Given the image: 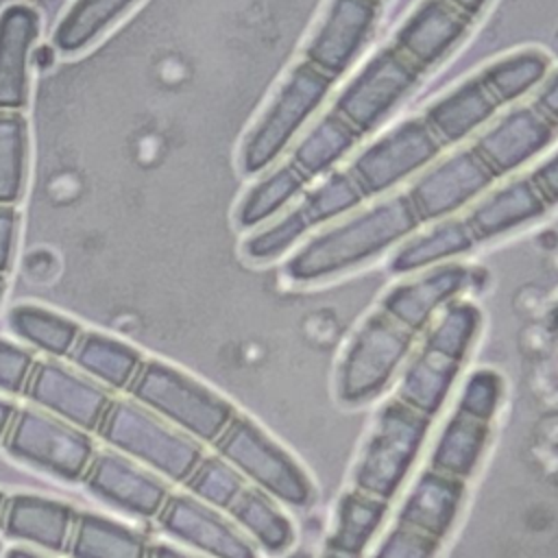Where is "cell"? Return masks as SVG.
Masks as SVG:
<instances>
[{
    "label": "cell",
    "instance_id": "16",
    "mask_svg": "<svg viewBox=\"0 0 558 558\" xmlns=\"http://www.w3.org/2000/svg\"><path fill=\"white\" fill-rule=\"evenodd\" d=\"M24 392L52 416L81 429H98L111 403L109 392L98 381L52 360L33 364Z\"/></svg>",
    "mask_w": 558,
    "mask_h": 558
},
{
    "label": "cell",
    "instance_id": "11",
    "mask_svg": "<svg viewBox=\"0 0 558 558\" xmlns=\"http://www.w3.org/2000/svg\"><path fill=\"white\" fill-rule=\"evenodd\" d=\"M364 201L368 198L349 174V170H333L318 187L307 192L290 214H286L275 225L255 231L244 242V255L253 262L281 257L310 229L340 218L342 214L360 207Z\"/></svg>",
    "mask_w": 558,
    "mask_h": 558
},
{
    "label": "cell",
    "instance_id": "29",
    "mask_svg": "<svg viewBox=\"0 0 558 558\" xmlns=\"http://www.w3.org/2000/svg\"><path fill=\"white\" fill-rule=\"evenodd\" d=\"M386 499H379L357 488L347 490L336 504L325 547L351 556H362L364 549L375 538L381 523L386 521Z\"/></svg>",
    "mask_w": 558,
    "mask_h": 558
},
{
    "label": "cell",
    "instance_id": "43",
    "mask_svg": "<svg viewBox=\"0 0 558 558\" xmlns=\"http://www.w3.org/2000/svg\"><path fill=\"white\" fill-rule=\"evenodd\" d=\"M17 233V211L13 205H0V275L9 270Z\"/></svg>",
    "mask_w": 558,
    "mask_h": 558
},
{
    "label": "cell",
    "instance_id": "26",
    "mask_svg": "<svg viewBox=\"0 0 558 558\" xmlns=\"http://www.w3.org/2000/svg\"><path fill=\"white\" fill-rule=\"evenodd\" d=\"M488 438L490 423L456 410L445 421L432 445L429 469L458 477L462 482L469 480L484 458Z\"/></svg>",
    "mask_w": 558,
    "mask_h": 558
},
{
    "label": "cell",
    "instance_id": "8",
    "mask_svg": "<svg viewBox=\"0 0 558 558\" xmlns=\"http://www.w3.org/2000/svg\"><path fill=\"white\" fill-rule=\"evenodd\" d=\"M423 76L392 46H384L342 87L331 109L366 137L414 92Z\"/></svg>",
    "mask_w": 558,
    "mask_h": 558
},
{
    "label": "cell",
    "instance_id": "3",
    "mask_svg": "<svg viewBox=\"0 0 558 558\" xmlns=\"http://www.w3.org/2000/svg\"><path fill=\"white\" fill-rule=\"evenodd\" d=\"M333 83L336 78L320 68L305 59L299 61L246 135L240 153L242 172L255 177L275 163L323 105Z\"/></svg>",
    "mask_w": 558,
    "mask_h": 558
},
{
    "label": "cell",
    "instance_id": "35",
    "mask_svg": "<svg viewBox=\"0 0 558 558\" xmlns=\"http://www.w3.org/2000/svg\"><path fill=\"white\" fill-rule=\"evenodd\" d=\"M9 327L31 347L54 357L68 355L81 336L76 323L37 305L13 307L9 312Z\"/></svg>",
    "mask_w": 558,
    "mask_h": 558
},
{
    "label": "cell",
    "instance_id": "50",
    "mask_svg": "<svg viewBox=\"0 0 558 558\" xmlns=\"http://www.w3.org/2000/svg\"><path fill=\"white\" fill-rule=\"evenodd\" d=\"M549 325L558 331V303L549 310Z\"/></svg>",
    "mask_w": 558,
    "mask_h": 558
},
{
    "label": "cell",
    "instance_id": "5",
    "mask_svg": "<svg viewBox=\"0 0 558 558\" xmlns=\"http://www.w3.org/2000/svg\"><path fill=\"white\" fill-rule=\"evenodd\" d=\"M96 432L118 451L174 482H185L205 456L196 438L177 429L137 401L111 399Z\"/></svg>",
    "mask_w": 558,
    "mask_h": 558
},
{
    "label": "cell",
    "instance_id": "39",
    "mask_svg": "<svg viewBox=\"0 0 558 558\" xmlns=\"http://www.w3.org/2000/svg\"><path fill=\"white\" fill-rule=\"evenodd\" d=\"M504 401V379L495 368H475L464 379L456 410L473 418L493 423Z\"/></svg>",
    "mask_w": 558,
    "mask_h": 558
},
{
    "label": "cell",
    "instance_id": "13",
    "mask_svg": "<svg viewBox=\"0 0 558 558\" xmlns=\"http://www.w3.org/2000/svg\"><path fill=\"white\" fill-rule=\"evenodd\" d=\"M381 4V0H329L305 44L303 59L338 81L368 44Z\"/></svg>",
    "mask_w": 558,
    "mask_h": 558
},
{
    "label": "cell",
    "instance_id": "31",
    "mask_svg": "<svg viewBox=\"0 0 558 558\" xmlns=\"http://www.w3.org/2000/svg\"><path fill=\"white\" fill-rule=\"evenodd\" d=\"M65 549L72 558H146L148 554L140 532L92 512L76 514Z\"/></svg>",
    "mask_w": 558,
    "mask_h": 558
},
{
    "label": "cell",
    "instance_id": "19",
    "mask_svg": "<svg viewBox=\"0 0 558 558\" xmlns=\"http://www.w3.org/2000/svg\"><path fill=\"white\" fill-rule=\"evenodd\" d=\"M471 275L456 262L427 268L414 279H403L392 286L381 299L379 310L405 329L421 333L436 314L466 290Z\"/></svg>",
    "mask_w": 558,
    "mask_h": 558
},
{
    "label": "cell",
    "instance_id": "18",
    "mask_svg": "<svg viewBox=\"0 0 558 558\" xmlns=\"http://www.w3.org/2000/svg\"><path fill=\"white\" fill-rule=\"evenodd\" d=\"M83 480L98 499L142 519L157 517L168 499V488L157 475L116 451L94 453Z\"/></svg>",
    "mask_w": 558,
    "mask_h": 558
},
{
    "label": "cell",
    "instance_id": "37",
    "mask_svg": "<svg viewBox=\"0 0 558 558\" xmlns=\"http://www.w3.org/2000/svg\"><path fill=\"white\" fill-rule=\"evenodd\" d=\"M28 129L20 111H0V205H13L24 185Z\"/></svg>",
    "mask_w": 558,
    "mask_h": 558
},
{
    "label": "cell",
    "instance_id": "30",
    "mask_svg": "<svg viewBox=\"0 0 558 558\" xmlns=\"http://www.w3.org/2000/svg\"><path fill=\"white\" fill-rule=\"evenodd\" d=\"M68 355L94 381L116 390L129 388L142 366V355L133 347L98 331H81Z\"/></svg>",
    "mask_w": 558,
    "mask_h": 558
},
{
    "label": "cell",
    "instance_id": "34",
    "mask_svg": "<svg viewBox=\"0 0 558 558\" xmlns=\"http://www.w3.org/2000/svg\"><path fill=\"white\" fill-rule=\"evenodd\" d=\"M305 187V177L290 161H286L272 172L259 177V181L246 192V196L238 205L235 222L244 229L259 227L270 216L279 214Z\"/></svg>",
    "mask_w": 558,
    "mask_h": 558
},
{
    "label": "cell",
    "instance_id": "33",
    "mask_svg": "<svg viewBox=\"0 0 558 558\" xmlns=\"http://www.w3.org/2000/svg\"><path fill=\"white\" fill-rule=\"evenodd\" d=\"M482 329V314L480 310L469 301H451L447 307H442L436 318L425 327L423 344L425 349L464 364L466 355L471 353L477 336Z\"/></svg>",
    "mask_w": 558,
    "mask_h": 558
},
{
    "label": "cell",
    "instance_id": "7",
    "mask_svg": "<svg viewBox=\"0 0 558 558\" xmlns=\"http://www.w3.org/2000/svg\"><path fill=\"white\" fill-rule=\"evenodd\" d=\"M214 447L244 480H251L281 506L303 508L312 501L314 484L305 469L253 418L235 412Z\"/></svg>",
    "mask_w": 558,
    "mask_h": 558
},
{
    "label": "cell",
    "instance_id": "2",
    "mask_svg": "<svg viewBox=\"0 0 558 558\" xmlns=\"http://www.w3.org/2000/svg\"><path fill=\"white\" fill-rule=\"evenodd\" d=\"M432 418L397 397L386 401L371 425L353 469V488L390 501L421 456Z\"/></svg>",
    "mask_w": 558,
    "mask_h": 558
},
{
    "label": "cell",
    "instance_id": "36",
    "mask_svg": "<svg viewBox=\"0 0 558 558\" xmlns=\"http://www.w3.org/2000/svg\"><path fill=\"white\" fill-rule=\"evenodd\" d=\"M135 0H76L52 33V44L61 52H76L94 41Z\"/></svg>",
    "mask_w": 558,
    "mask_h": 558
},
{
    "label": "cell",
    "instance_id": "51",
    "mask_svg": "<svg viewBox=\"0 0 558 558\" xmlns=\"http://www.w3.org/2000/svg\"><path fill=\"white\" fill-rule=\"evenodd\" d=\"M2 290H4V281H2V275H0V299H2Z\"/></svg>",
    "mask_w": 558,
    "mask_h": 558
},
{
    "label": "cell",
    "instance_id": "44",
    "mask_svg": "<svg viewBox=\"0 0 558 558\" xmlns=\"http://www.w3.org/2000/svg\"><path fill=\"white\" fill-rule=\"evenodd\" d=\"M532 102L543 113H547L551 120L558 122V68L547 72L543 83L536 87V94H534Z\"/></svg>",
    "mask_w": 558,
    "mask_h": 558
},
{
    "label": "cell",
    "instance_id": "49",
    "mask_svg": "<svg viewBox=\"0 0 558 558\" xmlns=\"http://www.w3.org/2000/svg\"><path fill=\"white\" fill-rule=\"evenodd\" d=\"M320 558H360V556H351V554H344V551H336V549L325 547V551L320 554Z\"/></svg>",
    "mask_w": 558,
    "mask_h": 558
},
{
    "label": "cell",
    "instance_id": "22",
    "mask_svg": "<svg viewBox=\"0 0 558 558\" xmlns=\"http://www.w3.org/2000/svg\"><path fill=\"white\" fill-rule=\"evenodd\" d=\"M462 501L464 482L427 466L405 493L397 512V523L442 541L458 521Z\"/></svg>",
    "mask_w": 558,
    "mask_h": 558
},
{
    "label": "cell",
    "instance_id": "23",
    "mask_svg": "<svg viewBox=\"0 0 558 558\" xmlns=\"http://www.w3.org/2000/svg\"><path fill=\"white\" fill-rule=\"evenodd\" d=\"M37 33L33 7L15 2L0 11V111H20L28 100V54Z\"/></svg>",
    "mask_w": 558,
    "mask_h": 558
},
{
    "label": "cell",
    "instance_id": "24",
    "mask_svg": "<svg viewBox=\"0 0 558 558\" xmlns=\"http://www.w3.org/2000/svg\"><path fill=\"white\" fill-rule=\"evenodd\" d=\"M76 514L68 504L39 495H15L4 501L0 525L7 536L33 543L48 551L68 547Z\"/></svg>",
    "mask_w": 558,
    "mask_h": 558
},
{
    "label": "cell",
    "instance_id": "42",
    "mask_svg": "<svg viewBox=\"0 0 558 558\" xmlns=\"http://www.w3.org/2000/svg\"><path fill=\"white\" fill-rule=\"evenodd\" d=\"M534 185L538 187V192L543 194L545 203L549 207L558 205V150L547 157L545 161H541L532 172H530Z\"/></svg>",
    "mask_w": 558,
    "mask_h": 558
},
{
    "label": "cell",
    "instance_id": "10",
    "mask_svg": "<svg viewBox=\"0 0 558 558\" xmlns=\"http://www.w3.org/2000/svg\"><path fill=\"white\" fill-rule=\"evenodd\" d=\"M4 447L13 458L63 480L83 477L96 453L81 427L28 408L15 412Z\"/></svg>",
    "mask_w": 558,
    "mask_h": 558
},
{
    "label": "cell",
    "instance_id": "46",
    "mask_svg": "<svg viewBox=\"0 0 558 558\" xmlns=\"http://www.w3.org/2000/svg\"><path fill=\"white\" fill-rule=\"evenodd\" d=\"M15 412H17V410H15L13 403L0 399V440H4V436H7L9 427H11V421H13Z\"/></svg>",
    "mask_w": 558,
    "mask_h": 558
},
{
    "label": "cell",
    "instance_id": "20",
    "mask_svg": "<svg viewBox=\"0 0 558 558\" xmlns=\"http://www.w3.org/2000/svg\"><path fill=\"white\" fill-rule=\"evenodd\" d=\"M501 107H506L504 96L482 70L434 100L423 118L447 148L473 137Z\"/></svg>",
    "mask_w": 558,
    "mask_h": 558
},
{
    "label": "cell",
    "instance_id": "41",
    "mask_svg": "<svg viewBox=\"0 0 558 558\" xmlns=\"http://www.w3.org/2000/svg\"><path fill=\"white\" fill-rule=\"evenodd\" d=\"M33 364V355L26 349L0 338V390L9 395L24 392Z\"/></svg>",
    "mask_w": 558,
    "mask_h": 558
},
{
    "label": "cell",
    "instance_id": "28",
    "mask_svg": "<svg viewBox=\"0 0 558 558\" xmlns=\"http://www.w3.org/2000/svg\"><path fill=\"white\" fill-rule=\"evenodd\" d=\"M229 514L253 545L266 554H283L294 543V525L290 517L275 497L257 486H244L229 506Z\"/></svg>",
    "mask_w": 558,
    "mask_h": 558
},
{
    "label": "cell",
    "instance_id": "52",
    "mask_svg": "<svg viewBox=\"0 0 558 558\" xmlns=\"http://www.w3.org/2000/svg\"><path fill=\"white\" fill-rule=\"evenodd\" d=\"M2 508H4V497L0 495V514H2Z\"/></svg>",
    "mask_w": 558,
    "mask_h": 558
},
{
    "label": "cell",
    "instance_id": "48",
    "mask_svg": "<svg viewBox=\"0 0 558 558\" xmlns=\"http://www.w3.org/2000/svg\"><path fill=\"white\" fill-rule=\"evenodd\" d=\"M4 558H46V556L35 554V551L24 549V547H11V549L4 554Z\"/></svg>",
    "mask_w": 558,
    "mask_h": 558
},
{
    "label": "cell",
    "instance_id": "25",
    "mask_svg": "<svg viewBox=\"0 0 558 558\" xmlns=\"http://www.w3.org/2000/svg\"><path fill=\"white\" fill-rule=\"evenodd\" d=\"M460 371L462 364L421 347L412 357H408L399 373L397 399L434 418L442 410Z\"/></svg>",
    "mask_w": 558,
    "mask_h": 558
},
{
    "label": "cell",
    "instance_id": "47",
    "mask_svg": "<svg viewBox=\"0 0 558 558\" xmlns=\"http://www.w3.org/2000/svg\"><path fill=\"white\" fill-rule=\"evenodd\" d=\"M449 2H453L458 9H462L464 13H469V15H473V17H480L482 15V11H484V7L490 2V0H449Z\"/></svg>",
    "mask_w": 558,
    "mask_h": 558
},
{
    "label": "cell",
    "instance_id": "45",
    "mask_svg": "<svg viewBox=\"0 0 558 558\" xmlns=\"http://www.w3.org/2000/svg\"><path fill=\"white\" fill-rule=\"evenodd\" d=\"M146 558H201V556H192V554H185V551H181L172 545L157 543V545H148Z\"/></svg>",
    "mask_w": 558,
    "mask_h": 558
},
{
    "label": "cell",
    "instance_id": "4",
    "mask_svg": "<svg viewBox=\"0 0 558 558\" xmlns=\"http://www.w3.org/2000/svg\"><path fill=\"white\" fill-rule=\"evenodd\" d=\"M129 390L144 408L203 442H214L235 414L218 392L155 360L142 362Z\"/></svg>",
    "mask_w": 558,
    "mask_h": 558
},
{
    "label": "cell",
    "instance_id": "21",
    "mask_svg": "<svg viewBox=\"0 0 558 558\" xmlns=\"http://www.w3.org/2000/svg\"><path fill=\"white\" fill-rule=\"evenodd\" d=\"M551 209L530 174L486 192L480 201L460 218L473 244L495 240L504 233L521 229Z\"/></svg>",
    "mask_w": 558,
    "mask_h": 558
},
{
    "label": "cell",
    "instance_id": "9",
    "mask_svg": "<svg viewBox=\"0 0 558 558\" xmlns=\"http://www.w3.org/2000/svg\"><path fill=\"white\" fill-rule=\"evenodd\" d=\"M442 150L445 144L423 116L408 118L371 142L347 170L366 198H373L427 168Z\"/></svg>",
    "mask_w": 558,
    "mask_h": 558
},
{
    "label": "cell",
    "instance_id": "12",
    "mask_svg": "<svg viewBox=\"0 0 558 558\" xmlns=\"http://www.w3.org/2000/svg\"><path fill=\"white\" fill-rule=\"evenodd\" d=\"M495 183V172L471 146H466L423 172L405 194L421 225H425L458 214L486 194Z\"/></svg>",
    "mask_w": 558,
    "mask_h": 558
},
{
    "label": "cell",
    "instance_id": "6",
    "mask_svg": "<svg viewBox=\"0 0 558 558\" xmlns=\"http://www.w3.org/2000/svg\"><path fill=\"white\" fill-rule=\"evenodd\" d=\"M416 333L381 310L373 312L347 344L336 375L338 399L362 405L377 399L412 355Z\"/></svg>",
    "mask_w": 558,
    "mask_h": 558
},
{
    "label": "cell",
    "instance_id": "27",
    "mask_svg": "<svg viewBox=\"0 0 558 558\" xmlns=\"http://www.w3.org/2000/svg\"><path fill=\"white\" fill-rule=\"evenodd\" d=\"M364 137L333 109H329L292 148L290 163L305 177L314 181L327 172H333L336 163L344 159Z\"/></svg>",
    "mask_w": 558,
    "mask_h": 558
},
{
    "label": "cell",
    "instance_id": "38",
    "mask_svg": "<svg viewBox=\"0 0 558 558\" xmlns=\"http://www.w3.org/2000/svg\"><path fill=\"white\" fill-rule=\"evenodd\" d=\"M183 484L196 499L222 510H229L246 486L240 471H235L222 456H203Z\"/></svg>",
    "mask_w": 558,
    "mask_h": 558
},
{
    "label": "cell",
    "instance_id": "15",
    "mask_svg": "<svg viewBox=\"0 0 558 558\" xmlns=\"http://www.w3.org/2000/svg\"><path fill=\"white\" fill-rule=\"evenodd\" d=\"M558 135V122L543 113L532 100L512 107L495 120L471 148L484 159L497 179L519 170L541 155Z\"/></svg>",
    "mask_w": 558,
    "mask_h": 558
},
{
    "label": "cell",
    "instance_id": "14",
    "mask_svg": "<svg viewBox=\"0 0 558 558\" xmlns=\"http://www.w3.org/2000/svg\"><path fill=\"white\" fill-rule=\"evenodd\" d=\"M475 22L477 17L449 0H421L399 24L388 46L427 74L458 50Z\"/></svg>",
    "mask_w": 558,
    "mask_h": 558
},
{
    "label": "cell",
    "instance_id": "40",
    "mask_svg": "<svg viewBox=\"0 0 558 558\" xmlns=\"http://www.w3.org/2000/svg\"><path fill=\"white\" fill-rule=\"evenodd\" d=\"M440 543L442 541L434 536L395 521V525L379 541L373 558H436Z\"/></svg>",
    "mask_w": 558,
    "mask_h": 558
},
{
    "label": "cell",
    "instance_id": "53",
    "mask_svg": "<svg viewBox=\"0 0 558 558\" xmlns=\"http://www.w3.org/2000/svg\"><path fill=\"white\" fill-rule=\"evenodd\" d=\"M381 2H384V0H381Z\"/></svg>",
    "mask_w": 558,
    "mask_h": 558
},
{
    "label": "cell",
    "instance_id": "1",
    "mask_svg": "<svg viewBox=\"0 0 558 558\" xmlns=\"http://www.w3.org/2000/svg\"><path fill=\"white\" fill-rule=\"evenodd\" d=\"M418 227L421 220L408 194H395L299 246L283 266L286 277L294 283L331 279L403 242Z\"/></svg>",
    "mask_w": 558,
    "mask_h": 558
},
{
    "label": "cell",
    "instance_id": "32",
    "mask_svg": "<svg viewBox=\"0 0 558 558\" xmlns=\"http://www.w3.org/2000/svg\"><path fill=\"white\" fill-rule=\"evenodd\" d=\"M473 246L475 244L460 218L438 220V222H432L427 231L403 242L395 253L390 268L392 272H414V270L432 268L445 262H453L456 257H460Z\"/></svg>",
    "mask_w": 558,
    "mask_h": 558
},
{
    "label": "cell",
    "instance_id": "17",
    "mask_svg": "<svg viewBox=\"0 0 558 558\" xmlns=\"http://www.w3.org/2000/svg\"><path fill=\"white\" fill-rule=\"evenodd\" d=\"M157 519L166 534L207 558H257L253 541L214 506L194 495H168Z\"/></svg>",
    "mask_w": 558,
    "mask_h": 558
}]
</instances>
